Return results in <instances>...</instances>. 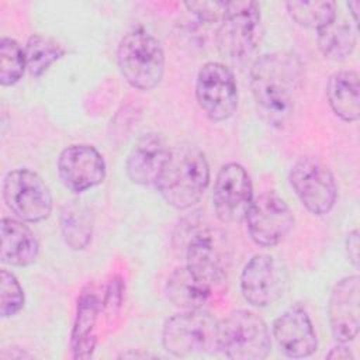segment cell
Listing matches in <instances>:
<instances>
[{
    "label": "cell",
    "mask_w": 360,
    "mask_h": 360,
    "mask_svg": "<svg viewBox=\"0 0 360 360\" xmlns=\"http://www.w3.org/2000/svg\"><path fill=\"white\" fill-rule=\"evenodd\" d=\"M285 8L295 24L308 30L319 31L336 20L335 1L291 0L285 3Z\"/></svg>",
    "instance_id": "25"
},
{
    "label": "cell",
    "mask_w": 360,
    "mask_h": 360,
    "mask_svg": "<svg viewBox=\"0 0 360 360\" xmlns=\"http://www.w3.org/2000/svg\"><path fill=\"white\" fill-rule=\"evenodd\" d=\"M346 6L350 10V14L353 15V22L357 27V21H359V8H360V1L359 0H352L349 3H346Z\"/></svg>",
    "instance_id": "32"
},
{
    "label": "cell",
    "mask_w": 360,
    "mask_h": 360,
    "mask_svg": "<svg viewBox=\"0 0 360 360\" xmlns=\"http://www.w3.org/2000/svg\"><path fill=\"white\" fill-rule=\"evenodd\" d=\"M346 253L350 263L357 269L359 267V231L356 228L347 233Z\"/></svg>",
    "instance_id": "30"
},
{
    "label": "cell",
    "mask_w": 360,
    "mask_h": 360,
    "mask_svg": "<svg viewBox=\"0 0 360 360\" xmlns=\"http://www.w3.org/2000/svg\"><path fill=\"white\" fill-rule=\"evenodd\" d=\"M226 1H187L184 7L202 24H215L221 21Z\"/></svg>",
    "instance_id": "28"
},
{
    "label": "cell",
    "mask_w": 360,
    "mask_h": 360,
    "mask_svg": "<svg viewBox=\"0 0 360 360\" xmlns=\"http://www.w3.org/2000/svg\"><path fill=\"white\" fill-rule=\"evenodd\" d=\"M1 194L7 208L24 222H41L53 208L49 187L38 173L27 167L13 169L4 176Z\"/></svg>",
    "instance_id": "8"
},
{
    "label": "cell",
    "mask_w": 360,
    "mask_h": 360,
    "mask_svg": "<svg viewBox=\"0 0 360 360\" xmlns=\"http://www.w3.org/2000/svg\"><path fill=\"white\" fill-rule=\"evenodd\" d=\"M253 200V187L245 167L231 162L224 165L214 181L212 207L217 218L224 224L245 221Z\"/></svg>",
    "instance_id": "12"
},
{
    "label": "cell",
    "mask_w": 360,
    "mask_h": 360,
    "mask_svg": "<svg viewBox=\"0 0 360 360\" xmlns=\"http://www.w3.org/2000/svg\"><path fill=\"white\" fill-rule=\"evenodd\" d=\"M122 297H124V281L121 277L115 276L110 280V283L105 288L104 297L101 300V311H104L107 315L112 316L121 308Z\"/></svg>",
    "instance_id": "29"
},
{
    "label": "cell",
    "mask_w": 360,
    "mask_h": 360,
    "mask_svg": "<svg viewBox=\"0 0 360 360\" xmlns=\"http://www.w3.org/2000/svg\"><path fill=\"white\" fill-rule=\"evenodd\" d=\"M326 359H354L352 350L346 343H338L330 352L326 354Z\"/></svg>",
    "instance_id": "31"
},
{
    "label": "cell",
    "mask_w": 360,
    "mask_h": 360,
    "mask_svg": "<svg viewBox=\"0 0 360 360\" xmlns=\"http://www.w3.org/2000/svg\"><path fill=\"white\" fill-rule=\"evenodd\" d=\"M214 287L195 277L186 266L174 269L166 280V297L180 311L204 309Z\"/></svg>",
    "instance_id": "20"
},
{
    "label": "cell",
    "mask_w": 360,
    "mask_h": 360,
    "mask_svg": "<svg viewBox=\"0 0 360 360\" xmlns=\"http://www.w3.org/2000/svg\"><path fill=\"white\" fill-rule=\"evenodd\" d=\"M101 312V300L93 290H83L77 298L76 315L70 332V350L73 359H90L94 353L96 326Z\"/></svg>",
    "instance_id": "19"
},
{
    "label": "cell",
    "mask_w": 360,
    "mask_h": 360,
    "mask_svg": "<svg viewBox=\"0 0 360 360\" xmlns=\"http://www.w3.org/2000/svg\"><path fill=\"white\" fill-rule=\"evenodd\" d=\"M328 316L332 336L338 343L349 345L356 339L360 326V278L357 274L336 281L329 295Z\"/></svg>",
    "instance_id": "16"
},
{
    "label": "cell",
    "mask_w": 360,
    "mask_h": 360,
    "mask_svg": "<svg viewBox=\"0 0 360 360\" xmlns=\"http://www.w3.org/2000/svg\"><path fill=\"white\" fill-rule=\"evenodd\" d=\"M316 42L321 53L333 62L347 59L357 44L356 25L346 21L338 22L336 20L319 30L316 34Z\"/></svg>",
    "instance_id": "23"
},
{
    "label": "cell",
    "mask_w": 360,
    "mask_h": 360,
    "mask_svg": "<svg viewBox=\"0 0 360 360\" xmlns=\"http://www.w3.org/2000/svg\"><path fill=\"white\" fill-rule=\"evenodd\" d=\"M262 39V13L256 1H226L217 28L221 55L235 63L249 60Z\"/></svg>",
    "instance_id": "4"
},
{
    "label": "cell",
    "mask_w": 360,
    "mask_h": 360,
    "mask_svg": "<svg viewBox=\"0 0 360 360\" xmlns=\"http://www.w3.org/2000/svg\"><path fill=\"white\" fill-rule=\"evenodd\" d=\"M284 291V277L276 259L266 253L253 255L240 271V292L248 304L264 308Z\"/></svg>",
    "instance_id": "14"
},
{
    "label": "cell",
    "mask_w": 360,
    "mask_h": 360,
    "mask_svg": "<svg viewBox=\"0 0 360 360\" xmlns=\"http://www.w3.org/2000/svg\"><path fill=\"white\" fill-rule=\"evenodd\" d=\"M210 180L211 170L204 152L197 146L183 143L170 148L155 187L166 204L176 210H187L202 198Z\"/></svg>",
    "instance_id": "2"
},
{
    "label": "cell",
    "mask_w": 360,
    "mask_h": 360,
    "mask_svg": "<svg viewBox=\"0 0 360 360\" xmlns=\"http://www.w3.org/2000/svg\"><path fill=\"white\" fill-rule=\"evenodd\" d=\"M56 167L62 184L75 194L101 184L107 174L101 153L86 143H75L62 149Z\"/></svg>",
    "instance_id": "13"
},
{
    "label": "cell",
    "mask_w": 360,
    "mask_h": 360,
    "mask_svg": "<svg viewBox=\"0 0 360 360\" xmlns=\"http://www.w3.org/2000/svg\"><path fill=\"white\" fill-rule=\"evenodd\" d=\"M326 98L330 110L346 122H356L360 117V84L356 70H338L326 83Z\"/></svg>",
    "instance_id": "21"
},
{
    "label": "cell",
    "mask_w": 360,
    "mask_h": 360,
    "mask_svg": "<svg viewBox=\"0 0 360 360\" xmlns=\"http://www.w3.org/2000/svg\"><path fill=\"white\" fill-rule=\"evenodd\" d=\"M93 214L84 201L73 198L63 204L59 228L68 248L72 250L86 249L93 238Z\"/></svg>",
    "instance_id": "22"
},
{
    "label": "cell",
    "mask_w": 360,
    "mask_h": 360,
    "mask_svg": "<svg viewBox=\"0 0 360 360\" xmlns=\"http://www.w3.org/2000/svg\"><path fill=\"white\" fill-rule=\"evenodd\" d=\"M0 315L10 318L17 315L25 302L24 290L17 277L7 269L0 270Z\"/></svg>",
    "instance_id": "27"
},
{
    "label": "cell",
    "mask_w": 360,
    "mask_h": 360,
    "mask_svg": "<svg viewBox=\"0 0 360 360\" xmlns=\"http://www.w3.org/2000/svg\"><path fill=\"white\" fill-rule=\"evenodd\" d=\"M27 69L24 48L13 38L0 39V84L8 87L20 82Z\"/></svg>",
    "instance_id": "26"
},
{
    "label": "cell",
    "mask_w": 360,
    "mask_h": 360,
    "mask_svg": "<svg viewBox=\"0 0 360 360\" xmlns=\"http://www.w3.org/2000/svg\"><path fill=\"white\" fill-rule=\"evenodd\" d=\"M169 153L170 148L163 135L158 132L141 135L125 160L128 179L139 186H156Z\"/></svg>",
    "instance_id": "17"
},
{
    "label": "cell",
    "mask_w": 360,
    "mask_h": 360,
    "mask_svg": "<svg viewBox=\"0 0 360 360\" xmlns=\"http://www.w3.org/2000/svg\"><path fill=\"white\" fill-rule=\"evenodd\" d=\"M288 181L295 195L312 215H325L332 211L338 198V187L329 167L319 159L302 156L294 162Z\"/></svg>",
    "instance_id": "9"
},
{
    "label": "cell",
    "mask_w": 360,
    "mask_h": 360,
    "mask_svg": "<svg viewBox=\"0 0 360 360\" xmlns=\"http://www.w3.org/2000/svg\"><path fill=\"white\" fill-rule=\"evenodd\" d=\"M65 52V48L53 38L44 34H32L24 46L27 70L31 76L39 77L59 60Z\"/></svg>",
    "instance_id": "24"
},
{
    "label": "cell",
    "mask_w": 360,
    "mask_h": 360,
    "mask_svg": "<svg viewBox=\"0 0 360 360\" xmlns=\"http://www.w3.org/2000/svg\"><path fill=\"white\" fill-rule=\"evenodd\" d=\"M117 65L125 82L142 91L159 86L165 75V52L160 41L143 27L128 31L117 45Z\"/></svg>",
    "instance_id": "3"
},
{
    "label": "cell",
    "mask_w": 360,
    "mask_h": 360,
    "mask_svg": "<svg viewBox=\"0 0 360 360\" xmlns=\"http://www.w3.org/2000/svg\"><path fill=\"white\" fill-rule=\"evenodd\" d=\"M301 84V65L285 52L260 55L250 68V93L260 118L281 128L292 115Z\"/></svg>",
    "instance_id": "1"
},
{
    "label": "cell",
    "mask_w": 360,
    "mask_h": 360,
    "mask_svg": "<svg viewBox=\"0 0 360 360\" xmlns=\"http://www.w3.org/2000/svg\"><path fill=\"white\" fill-rule=\"evenodd\" d=\"M0 260L4 264L27 267L38 259L39 242L24 221L3 218L0 222Z\"/></svg>",
    "instance_id": "18"
},
{
    "label": "cell",
    "mask_w": 360,
    "mask_h": 360,
    "mask_svg": "<svg viewBox=\"0 0 360 360\" xmlns=\"http://www.w3.org/2000/svg\"><path fill=\"white\" fill-rule=\"evenodd\" d=\"M271 336L280 352L291 359L312 356L318 349V338L307 309L294 304L273 322Z\"/></svg>",
    "instance_id": "15"
},
{
    "label": "cell",
    "mask_w": 360,
    "mask_h": 360,
    "mask_svg": "<svg viewBox=\"0 0 360 360\" xmlns=\"http://www.w3.org/2000/svg\"><path fill=\"white\" fill-rule=\"evenodd\" d=\"M195 100L214 122L231 118L238 108V86L233 72L222 62H205L195 77Z\"/></svg>",
    "instance_id": "10"
},
{
    "label": "cell",
    "mask_w": 360,
    "mask_h": 360,
    "mask_svg": "<svg viewBox=\"0 0 360 360\" xmlns=\"http://www.w3.org/2000/svg\"><path fill=\"white\" fill-rule=\"evenodd\" d=\"M245 221L250 239L262 248L281 243L294 226V215L288 204L276 191H264L253 197Z\"/></svg>",
    "instance_id": "11"
},
{
    "label": "cell",
    "mask_w": 360,
    "mask_h": 360,
    "mask_svg": "<svg viewBox=\"0 0 360 360\" xmlns=\"http://www.w3.org/2000/svg\"><path fill=\"white\" fill-rule=\"evenodd\" d=\"M218 349L233 360H263L271 350L269 326L250 309L231 311L219 321Z\"/></svg>",
    "instance_id": "6"
},
{
    "label": "cell",
    "mask_w": 360,
    "mask_h": 360,
    "mask_svg": "<svg viewBox=\"0 0 360 360\" xmlns=\"http://www.w3.org/2000/svg\"><path fill=\"white\" fill-rule=\"evenodd\" d=\"M219 321L205 309L181 311L166 319L162 346L174 357L215 353L218 349Z\"/></svg>",
    "instance_id": "5"
},
{
    "label": "cell",
    "mask_w": 360,
    "mask_h": 360,
    "mask_svg": "<svg viewBox=\"0 0 360 360\" xmlns=\"http://www.w3.org/2000/svg\"><path fill=\"white\" fill-rule=\"evenodd\" d=\"M232 257L233 250L228 233L215 226L193 232L186 246V267L211 287L226 278Z\"/></svg>",
    "instance_id": "7"
}]
</instances>
